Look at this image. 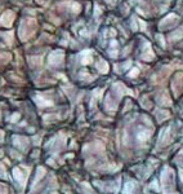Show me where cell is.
I'll return each instance as SVG.
<instances>
[{
    "mask_svg": "<svg viewBox=\"0 0 183 194\" xmlns=\"http://www.w3.org/2000/svg\"><path fill=\"white\" fill-rule=\"evenodd\" d=\"M35 29H36V23L34 19H27L23 23V26L21 27V36L23 40H26L27 38H30V35L34 34Z\"/></svg>",
    "mask_w": 183,
    "mask_h": 194,
    "instance_id": "1",
    "label": "cell"
},
{
    "mask_svg": "<svg viewBox=\"0 0 183 194\" xmlns=\"http://www.w3.org/2000/svg\"><path fill=\"white\" fill-rule=\"evenodd\" d=\"M150 136H151V132L147 131V129H143V131H141L138 133V138H139V141H147L150 138Z\"/></svg>",
    "mask_w": 183,
    "mask_h": 194,
    "instance_id": "12",
    "label": "cell"
},
{
    "mask_svg": "<svg viewBox=\"0 0 183 194\" xmlns=\"http://www.w3.org/2000/svg\"><path fill=\"white\" fill-rule=\"evenodd\" d=\"M35 100H36V102H38L39 106H41V107H44V106H52V104H53L51 100L44 98L43 96H36V97H35Z\"/></svg>",
    "mask_w": 183,
    "mask_h": 194,
    "instance_id": "8",
    "label": "cell"
},
{
    "mask_svg": "<svg viewBox=\"0 0 183 194\" xmlns=\"http://www.w3.org/2000/svg\"><path fill=\"white\" fill-rule=\"evenodd\" d=\"M169 132H170V128H166L165 131H163L161 137H160V144L164 142V145H166V144H168L169 141L171 140V137L169 136Z\"/></svg>",
    "mask_w": 183,
    "mask_h": 194,
    "instance_id": "10",
    "label": "cell"
},
{
    "mask_svg": "<svg viewBox=\"0 0 183 194\" xmlns=\"http://www.w3.org/2000/svg\"><path fill=\"white\" fill-rule=\"evenodd\" d=\"M13 176H14V179L23 186L25 182H26V179H25L23 173H22V171L19 170V168H14V170H13Z\"/></svg>",
    "mask_w": 183,
    "mask_h": 194,
    "instance_id": "6",
    "label": "cell"
},
{
    "mask_svg": "<svg viewBox=\"0 0 183 194\" xmlns=\"http://www.w3.org/2000/svg\"><path fill=\"white\" fill-rule=\"evenodd\" d=\"M151 188H154L155 190H159V188H157V182H156V181L152 182V184H151Z\"/></svg>",
    "mask_w": 183,
    "mask_h": 194,
    "instance_id": "20",
    "label": "cell"
},
{
    "mask_svg": "<svg viewBox=\"0 0 183 194\" xmlns=\"http://www.w3.org/2000/svg\"><path fill=\"white\" fill-rule=\"evenodd\" d=\"M116 0H107V3H110V4H112V3H115Z\"/></svg>",
    "mask_w": 183,
    "mask_h": 194,
    "instance_id": "21",
    "label": "cell"
},
{
    "mask_svg": "<svg viewBox=\"0 0 183 194\" xmlns=\"http://www.w3.org/2000/svg\"><path fill=\"white\" fill-rule=\"evenodd\" d=\"M0 194H7V189L3 185H0Z\"/></svg>",
    "mask_w": 183,
    "mask_h": 194,
    "instance_id": "18",
    "label": "cell"
},
{
    "mask_svg": "<svg viewBox=\"0 0 183 194\" xmlns=\"http://www.w3.org/2000/svg\"><path fill=\"white\" fill-rule=\"evenodd\" d=\"M27 144H29L27 138H25V137H14V145L17 146V148L21 149V150H26Z\"/></svg>",
    "mask_w": 183,
    "mask_h": 194,
    "instance_id": "5",
    "label": "cell"
},
{
    "mask_svg": "<svg viewBox=\"0 0 183 194\" xmlns=\"http://www.w3.org/2000/svg\"><path fill=\"white\" fill-rule=\"evenodd\" d=\"M135 189H137V184L133 182V181H129V182H126V184H125L123 192H124V194H133V192H134Z\"/></svg>",
    "mask_w": 183,
    "mask_h": 194,
    "instance_id": "7",
    "label": "cell"
},
{
    "mask_svg": "<svg viewBox=\"0 0 183 194\" xmlns=\"http://www.w3.org/2000/svg\"><path fill=\"white\" fill-rule=\"evenodd\" d=\"M138 73H139V71H138V69H133L132 71H130V74H129V76H137L138 75Z\"/></svg>",
    "mask_w": 183,
    "mask_h": 194,
    "instance_id": "17",
    "label": "cell"
},
{
    "mask_svg": "<svg viewBox=\"0 0 183 194\" xmlns=\"http://www.w3.org/2000/svg\"><path fill=\"white\" fill-rule=\"evenodd\" d=\"M89 62H92V52L84 51L81 53V63L83 65H88Z\"/></svg>",
    "mask_w": 183,
    "mask_h": 194,
    "instance_id": "9",
    "label": "cell"
},
{
    "mask_svg": "<svg viewBox=\"0 0 183 194\" xmlns=\"http://www.w3.org/2000/svg\"><path fill=\"white\" fill-rule=\"evenodd\" d=\"M182 30H178V31H175L173 35H171V38H170V40H178V39H181L182 36Z\"/></svg>",
    "mask_w": 183,
    "mask_h": 194,
    "instance_id": "16",
    "label": "cell"
},
{
    "mask_svg": "<svg viewBox=\"0 0 183 194\" xmlns=\"http://www.w3.org/2000/svg\"><path fill=\"white\" fill-rule=\"evenodd\" d=\"M177 21V16H174V14H170V16H168L164 21L161 22V26H166V25L169 23V22H175Z\"/></svg>",
    "mask_w": 183,
    "mask_h": 194,
    "instance_id": "14",
    "label": "cell"
},
{
    "mask_svg": "<svg viewBox=\"0 0 183 194\" xmlns=\"http://www.w3.org/2000/svg\"><path fill=\"white\" fill-rule=\"evenodd\" d=\"M161 181H163V186H164L165 192H168V190L173 186L174 176H173V172H171L169 168H165V170H164L163 176H161Z\"/></svg>",
    "mask_w": 183,
    "mask_h": 194,
    "instance_id": "2",
    "label": "cell"
},
{
    "mask_svg": "<svg viewBox=\"0 0 183 194\" xmlns=\"http://www.w3.org/2000/svg\"><path fill=\"white\" fill-rule=\"evenodd\" d=\"M63 61V53L61 51H55L49 56V63L53 66L61 65V62Z\"/></svg>",
    "mask_w": 183,
    "mask_h": 194,
    "instance_id": "3",
    "label": "cell"
},
{
    "mask_svg": "<svg viewBox=\"0 0 183 194\" xmlns=\"http://www.w3.org/2000/svg\"><path fill=\"white\" fill-rule=\"evenodd\" d=\"M18 118H19V114H16V115H13L12 118H10V122H16Z\"/></svg>",
    "mask_w": 183,
    "mask_h": 194,
    "instance_id": "19",
    "label": "cell"
},
{
    "mask_svg": "<svg viewBox=\"0 0 183 194\" xmlns=\"http://www.w3.org/2000/svg\"><path fill=\"white\" fill-rule=\"evenodd\" d=\"M44 175H45V170H44L43 167H39L38 168V173H36V179H35V181H34V185H36V182L44 176Z\"/></svg>",
    "mask_w": 183,
    "mask_h": 194,
    "instance_id": "15",
    "label": "cell"
},
{
    "mask_svg": "<svg viewBox=\"0 0 183 194\" xmlns=\"http://www.w3.org/2000/svg\"><path fill=\"white\" fill-rule=\"evenodd\" d=\"M97 69H98L101 73L104 74V73H107V71H109V65H107L104 61H99L98 65H97Z\"/></svg>",
    "mask_w": 183,
    "mask_h": 194,
    "instance_id": "13",
    "label": "cell"
},
{
    "mask_svg": "<svg viewBox=\"0 0 183 194\" xmlns=\"http://www.w3.org/2000/svg\"><path fill=\"white\" fill-rule=\"evenodd\" d=\"M13 19H14V13L13 12H7L3 14V17L0 18V25H4V26L9 27L12 25Z\"/></svg>",
    "mask_w": 183,
    "mask_h": 194,
    "instance_id": "4",
    "label": "cell"
},
{
    "mask_svg": "<svg viewBox=\"0 0 183 194\" xmlns=\"http://www.w3.org/2000/svg\"><path fill=\"white\" fill-rule=\"evenodd\" d=\"M142 57H143V60H147V61H150V60H152V58H154V52L151 51V48H150L148 44H147V48H146V51L143 52Z\"/></svg>",
    "mask_w": 183,
    "mask_h": 194,
    "instance_id": "11",
    "label": "cell"
}]
</instances>
